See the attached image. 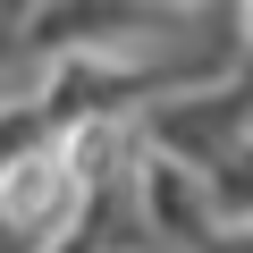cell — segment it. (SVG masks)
I'll list each match as a JSON object with an SVG mask.
<instances>
[{"label": "cell", "mask_w": 253, "mask_h": 253, "mask_svg": "<svg viewBox=\"0 0 253 253\" xmlns=\"http://www.w3.org/2000/svg\"><path fill=\"white\" fill-rule=\"evenodd\" d=\"M76 211H84V186H76L59 135L51 144H17L0 161V236H17V253H42L51 236H68Z\"/></svg>", "instance_id": "6da1fadb"}, {"label": "cell", "mask_w": 253, "mask_h": 253, "mask_svg": "<svg viewBox=\"0 0 253 253\" xmlns=\"http://www.w3.org/2000/svg\"><path fill=\"white\" fill-rule=\"evenodd\" d=\"M203 194H211V219L253 228V126H245V144H219L203 161Z\"/></svg>", "instance_id": "7a4b0ae2"}, {"label": "cell", "mask_w": 253, "mask_h": 253, "mask_svg": "<svg viewBox=\"0 0 253 253\" xmlns=\"http://www.w3.org/2000/svg\"><path fill=\"white\" fill-rule=\"evenodd\" d=\"M144 253H203V245H186V236H161V245H144Z\"/></svg>", "instance_id": "3957f363"}, {"label": "cell", "mask_w": 253, "mask_h": 253, "mask_svg": "<svg viewBox=\"0 0 253 253\" xmlns=\"http://www.w3.org/2000/svg\"><path fill=\"white\" fill-rule=\"evenodd\" d=\"M245 126H253V110H245Z\"/></svg>", "instance_id": "277c9868"}]
</instances>
